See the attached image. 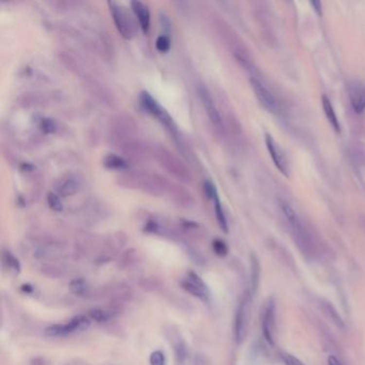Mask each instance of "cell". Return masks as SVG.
Returning <instances> with one entry per match:
<instances>
[{
    "mask_svg": "<svg viewBox=\"0 0 365 365\" xmlns=\"http://www.w3.org/2000/svg\"><path fill=\"white\" fill-rule=\"evenodd\" d=\"M155 158L159 161L162 167L174 175L176 178H178L181 181L190 182L192 179V176L190 174V170L187 169L186 166L181 162V161L176 157L174 153H171L169 150L158 147L155 149Z\"/></svg>",
    "mask_w": 365,
    "mask_h": 365,
    "instance_id": "cell-1",
    "label": "cell"
},
{
    "mask_svg": "<svg viewBox=\"0 0 365 365\" xmlns=\"http://www.w3.org/2000/svg\"><path fill=\"white\" fill-rule=\"evenodd\" d=\"M139 101H141V104L144 109L149 114L158 118L171 134H174V135L178 134V130H177V126L175 125L173 118L169 116L168 112L162 106L159 105L157 100H154L151 94L147 92V91H142L141 94H139Z\"/></svg>",
    "mask_w": 365,
    "mask_h": 365,
    "instance_id": "cell-2",
    "label": "cell"
},
{
    "mask_svg": "<svg viewBox=\"0 0 365 365\" xmlns=\"http://www.w3.org/2000/svg\"><path fill=\"white\" fill-rule=\"evenodd\" d=\"M107 4L110 7V14L115 21L117 30L125 39H131L134 35V24L130 14L127 12L122 5L115 1H109Z\"/></svg>",
    "mask_w": 365,
    "mask_h": 365,
    "instance_id": "cell-3",
    "label": "cell"
},
{
    "mask_svg": "<svg viewBox=\"0 0 365 365\" xmlns=\"http://www.w3.org/2000/svg\"><path fill=\"white\" fill-rule=\"evenodd\" d=\"M182 288L193 296L201 299V301L207 302L209 299L208 287L201 276L194 272H189L185 278L181 281Z\"/></svg>",
    "mask_w": 365,
    "mask_h": 365,
    "instance_id": "cell-4",
    "label": "cell"
},
{
    "mask_svg": "<svg viewBox=\"0 0 365 365\" xmlns=\"http://www.w3.org/2000/svg\"><path fill=\"white\" fill-rule=\"evenodd\" d=\"M265 142L266 147L271 155L275 167L280 170L284 176L289 177L288 161L285 157V153H284L282 148L280 147V145H277V143L274 141V138H273L269 133H267L265 135Z\"/></svg>",
    "mask_w": 365,
    "mask_h": 365,
    "instance_id": "cell-5",
    "label": "cell"
},
{
    "mask_svg": "<svg viewBox=\"0 0 365 365\" xmlns=\"http://www.w3.org/2000/svg\"><path fill=\"white\" fill-rule=\"evenodd\" d=\"M251 85L252 88L254 90L257 100L259 101V103L264 106L268 111L273 112V114L276 112L278 105L274 95L272 94L271 91L268 89L259 79H257L255 77L251 78Z\"/></svg>",
    "mask_w": 365,
    "mask_h": 365,
    "instance_id": "cell-6",
    "label": "cell"
},
{
    "mask_svg": "<svg viewBox=\"0 0 365 365\" xmlns=\"http://www.w3.org/2000/svg\"><path fill=\"white\" fill-rule=\"evenodd\" d=\"M197 91H198V95H200V99L201 101L203 109H205L207 115L209 117V119L211 120L214 127L219 128V130H221V128H223L222 117L221 115H219L216 104H214V101L212 99L210 92H209V90L205 87V86L201 85L200 87H198Z\"/></svg>",
    "mask_w": 365,
    "mask_h": 365,
    "instance_id": "cell-7",
    "label": "cell"
},
{
    "mask_svg": "<svg viewBox=\"0 0 365 365\" xmlns=\"http://www.w3.org/2000/svg\"><path fill=\"white\" fill-rule=\"evenodd\" d=\"M262 333L266 341L270 345H274V328H275V303L273 300H269L267 303L264 314L261 318Z\"/></svg>",
    "mask_w": 365,
    "mask_h": 365,
    "instance_id": "cell-8",
    "label": "cell"
},
{
    "mask_svg": "<svg viewBox=\"0 0 365 365\" xmlns=\"http://www.w3.org/2000/svg\"><path fill=\"white\" fill-rule=\"evenodd\" d=\"M348 93L351 106L357 114H362L365 110V85L360 82H352L348 86Z\"/></svg>",
    "mask_w": 365,
    "mask_h": 365,
    "instance_id": "cell-9",
    "label": "cell"
},
{
    "mask_svg": "<svg viewBox=\"0 0 365 365\" xmlns=\"http://www.w3.org/2000/svg\"><path fill=\"white\" fill-rule=\"evenodd\" d=\"M249 308H248V301L243 300L240 303L237 315H236V323H235V333H236V339H237L238 343H241L243 341L245 333H246V328H248V320H249Z\"/></svg>",
    "mask_w": 365,
    "mask_h": 365,
    "instance_id": "cell-10",
    "label": "cell"
},
{
    "mask_svg": "<svg viewBox=\"0 0 365 365\" xmlns=\"http://www.w3.org/2000/svg\"><path fill=\"white\" fill-rule=\"evenodd\" d=\"M79 186V181L76 177L73 175H66L57 181L55 189L59 196L66 197L75 194L78 191Z\"/></svg>",
    "mask_w": 365,
    "mask_h": 365,
    "instance_id": "cell-11",
    "label": "cell"
},
{
    "mask_svg": "<svg viewBox=\"0 0 365 365\" xmlns=\"http://www.w3.org/2000/svg\"><path fill=\"white\" fill-rule=\"evenodd\" d=\"M165 331H166V337H167L170 345L173 346V349L176 353L177 359H178L179 362H182L186 357V348H185V344L183 340H182L179 332L175 330L171 326L169 327L168 330H165Z\"/></svg>",
    "mask_w": 365,
    "mask_h": 365,
    "instance_id": "cell-12",
    "label": "cell"
},
{
    "mask_svg": "<svg viewBox=\"0 0 365 365\" xmlns=\"http://www.w3.org/2000/svg\"><path fill=\"white\" fill-rule=\"evenodd\" d=\"M280 207H281V210L284 214V217L286 218L288 224L291 225V227L292 228L293 232L297 235L301 236L303 234V227H302L301 221H300L297 212L293 210V208L289 205L288 202L284 201H280Z\"/></svg>",
    "mask_w": 365,
    "mask_h": 365,
    "instance_id": "cell-13",
    "label": "cell"
},
{
    "mask_svg": "<svg viewBox=\"0 0 365 365\" xmlns=\"http://www.w3.org/2000/svg\"><path fill=\"white\" fill-rule=\"evenodd\" d=\"M133 12L135 13L136 18L139 21V25H141L143 31L145 34H147L150 27V12L148 7L145 3L141 1H132L131 2Z\"/></svg>",
    "mask_w": 365,
    "mask_h": 365,
    "instance_id": "cell-14",
    "label": "cell"
},
{
    "mask_svg": "<svg viewBox=\"0 0 365 365\" xmlns=\"http://www.w3.org/2000/svg\"><path fill=\"white\" fill-rule=\"evenodd\" d=\"M70 291L72 293L76 294L78 297H86L90 298L91 293H92V289L89 286L87 281L83 280V278H74L70 283Z\"/></svg>",
    "mask_w": 365,
    "mask_h": 365,
    "instance_id": "cell-15",
    "label": "cell"
},
{
    "mask_svg": "<svg viewBox=\"0 0 365 365\" xmlns=\"http://www.w3.org/2000/svg\"><path fill=\"white\" fill-rule=\"evenodd\" d=\"M321 103H323V109H324L327 119L329 120L332 128H333L336 132H340L341 125H340L339 119H337V116L335 114L333 105H332L331 101L327 98L326 95H323V98H321Z\"/></svg>",
    "mask_w": 365,
    "mask_h": 365,
    "instance_id": "cell-16",
    "label": "cell"
},
{
    "mask_svg": "<svg viewBox=\"0 0 365 365\" xmlns=\"http://www.w3.org/2000/svg\"><path fill=\"white\" fill-rule=\"evenodd\" d=\"M67 327L70 334L76 333V332H83L90 327V319L85 315H77L69 321Z\"/></svg>",
    "mask_w": 365,
    "mask_h": 365,
    "instance_id": "cell-17",
    "label": "cell"
},
{
    "mask_svg": "<svg viewBox=\"0 0 365 365\" xmlns=\"http://www.w3.org/2000/svg\"><path fill=\"white\" fill-rule=\"evenodd\" d=\"M213 202H214V212H216V217H217L219 227H221V229L224 233H228L227 219H226V217H225V213L223 210L221 201H219V195H217L213 198Z\"/></svg>",
    "mask_w": 365,
    "mask_h": 365,
    "instance_id": "cell-18",
    "label": "cell"
},
{
    "mask_svg": "<svg viewBox=\"0 0 365 365\" xmlns=\"http://www.w3.org/2000/svg\"><path fill=\"white\" fill-rule=\"evenodd\" d=\"M136 261H137L136 252L134 250H130V251H127L125 254L121 255L119 261H118L117 267L121 270H127V269H130L131 267L135 265Z\"/></svg>",
    "mask_w": 365,
    "mask_h": 365,
    "instance_id": "cell-19",
    "label": "cell"
},
{
    "mask_svg": "<svg viewBox=\"0 0 365 365\" xmlns=\"http://www.w3.org/2000/svg\"><path fill=\"white\" fill-rule=\"evenodd\" d=\"M104 165L106 167L112 169H127L128 167V164L125 159H122L119 155L116 154H109L104 159Z\"/></svg>",
    "mask_w": 365,
    "mask_h": 365,
    "instance_id": "cell-20",
    "label": "cell"
},
{
    "mask_svg": "<svg viewBox=\"0 0 365 365\" xmlns=\"http://www.w3.org/2000/svg\"><path fill=\"white\" fill-rule=\"evenodd\" d=\"M114 313L110 310H104V309H94L91 310L89 312V317L96 323H106L112 318Z\"/></svg>",
    "mask_w": 365,
    "mask_h": 365,
    "instance_id": "cell-21",
    "label": "cell"
},
{
    "mask_svg": "<svg viewBox=\"0 0 365 365\" xmlns=\"http://www.w3.org/2000/svg\"><path fill=\"white\" fill-rule=\"evenodd\" d=\"M45 334L51 337H62L69 335L66 324L64 325H53L45 329Z\"/></svg>",
    "mask_w": 365,
    "mask_h": 365,
    "instance_id": "cell-22",
    "label": "cell"
},
{
    "mask_svg": "<svg viewBox=\"0 0 365 365\" xmlns=\"http://www.w3.org/2000/svg\"><path fill=\"white\" fill-rule=\"evenodd\" d=\"M2 261L3 265L8 267V269L14 272H19L20 270V266L18 260L15 258L14 255H12L8 251H3L2 253Z\"/></svg>",
    "mask_w": 365,
    "mask_h": 365,
    "instance_id": "cell-23",
    "label": "cell"
},
{
    "mask_svg": "<svg viewBox=\"0 0 365 365\" xmlns=\"http://www.w3.org/2000/svg\"><path fill=\"white\" fill-rule=\"evenodd\" d=\"M42 272L48 277L58 278L64 275V269L60 266L56 265H45L42 267Z\"/></svg>",
    "mask_w": 365,
    "mask_h": 365,
    "instance_id": "cell-24",
    "label": "cell"
},
{
    "mask_svg": "<svg viewBox=\"0 0 365 365\" xmlns=\"http://www.w3.org/2000/svg\"><path fill=\"white\" fill-rule=\"evenodd\" d=\"M47 203L52 210L56 211V212H60L62 211L63 206H62V201L60 200V196H59L57 193H48L47 194Z\"/></svg>",
    "mask_w": 365,
    "mask_h": 365,
    "instance_id": "cell-25",
    "label": "cell"
},
{
    "mask_svg": "<svg viewBox=\"0 0 365 365\" xmlns=\"http://www.w3.org/2000/svg\"><path fill=\"white\" fill-rule=\"evenodd\" d=\"M155 47L161 53H167L170 48V40L167 35H161L155 41Z\"/></svg>",
    "mask_w": 365,
    "mask_h": 365,
    "instance_id": "cell-26",
    "label": "cell"
},
{
    "mask_svg": "<svg viewBox=\"0 0 365 365\" xmlns=\"http://www.w3.org/2000/svg\"><path fill=\"white\" fill-rule=\"evenodd\" d=\"M212 248H213V251L214 253H216L217 255L219 256H226L227 253H228V248L226 243L224 242L223 240L221 239H216L212 242Z\"/></svg>",
    "mask_w": 365,
    "mask_h": 365,
    "instance_id": "cell-27",
    "label": "cell"
},
{
    "mask_svg": "<svg viewBox=\"0 0 365 365\" xmlns=\"http://www.w3.org/2000/svg\"><path fill=\"white\" fill-rule=\"evenodd\" d=\"M40 128L43 132L52 133L56 130V122L51 118H42L40 120Z\"/></svg>",
    "mask_w": 365,
    "mask_h": 365,
    "instance_id": "cell-28",
    "label": "cell"
},
{
    "mask_svg": "<svg viewBox=\"0 0 365 365\" xmlns=\"http://www.w3.org/2000/svg\"><path fill=\"white\" fill-rule=\"evenodd\" d=\"M203 192H205V195L207 196V198L212 201H213V198L218 195L216 186H214L212 182L209 180H206L205 182H203Z\"/></svg>",
    "mask_w": 365,
    "mask_h": 365,
    "instance_id": "cell-29",
    "label": "cell"
},
{
    "mask_svg": "<svg viewBox=\"0 0 365 365\" xmlns=\"http://www.w3.org/2000/svg\"><path fill=\"white\" fill-rule=\"evenodd\" d=\"M150 364L151 365H165V356L162 351H153L150 356Z\"/></svg>",
    "mask_w": 365,
    "mask_h": 365,
    "instance_id": "cell-30",
    "label": "cell"
},
{
    "mask_svg": "<svg viewBox=\"0 0 365 365\" xmlns=\"http://www.w3.org/2000/svg\"><path fill=\"white\" fill-rule=\"evenodd\" d=\"M281 358L285 365H305L302 361H300L298 358L293 357L291 353H282Z\"/></svg>",
    "mask_w": 365,
    "mask_h": 365,
    "instance_id": "cell-31",
    "label": "cell"
},
{
    "mask_svg": "<svg viewBox=\"0 0 365 365\" xmlns=\"http://www.w3.org/2000/svg\"><path fill=\"white\" fill-rule=\"evenodd\" d=\"M252 270H253V274H252V288L256 289L259 276V266L256 260H253V262H252Z\"/></svg>",
    "mask_w": 365,
    "mask_h": 365,
    "instance_id": "cell-32",
    "label": "cell"
},
{
    "mask_svg": "<svg viewBox=\"0 0 365 365\" xmlns=\"http://www.w3.org/2000/svg\"><path fill=\"white\" fill-rule=\"evenodd\" d=\"M187 254L190 255L191 259L194 261L195 264L200 266H202L203 264H205V259H203V257L201 256L200 252H196L195 250H187Z\"/></svg>",
    "mask_w": 365,
    "mask_h": 365,
    "instance_id": "cell-33",
    "label": "cell"
},
{
    "mask_svg": "<svg viewBox=\"0 0 365 365\" xmlns=\"http://www.w3.org/2000/svg\"><path fill=\"white\" fill-rule=\"evenodd\" d=\"M161 24H162V28L166 31H169V28H170V24H169V20L167 18V16H165L164 14H161Z\"/></svg>",
    "mask_w": 365,
    "mask_h": 365,
    "instance_id": "cell-34",
    "label": "cell"
},
{
    "mask_svg": "<svg viewBox=\"0 0 365 365\" xmlns=\"http://www.w3.org/2000/svg\"><path fill=\"white\" fill-rule=\"evenodd\" d=\"M310 4L312 5L316 13L321 14V2L320 1H310Z\"/></svg>",
    "mask_w": 365,
    "mask_h": 365,
    "instance_id": "cell-35",
    "label": "cell"
},
{
    "mask_svg": "<svg viewBox=\"0 0 365 365\" xmlns=\"http://www.w3.org/2000/svg\"><path fill=\"white\" fill-rule=\"evenodd\" d=\"M328 365H344L341 360H339L335 356H330L328 358Z\"/></svg>",
    "mask_w": 365,
    "mask_h": 365,
    "instance_id": "cell-36",
    "label": "cell"
}]
</instances>
